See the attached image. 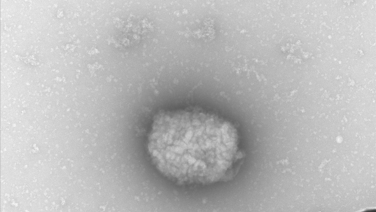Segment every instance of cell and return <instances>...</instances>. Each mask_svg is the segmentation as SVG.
<instances>
[{
	"label": "cell",
	"mask_w": 376,
	"mask_h": 212,
	"mask_svg": "<svg viewBox=\"0 0 376 212\" xmlns=\"http://www.w3.org/2000/svg\"><path fill=\"white\" fill-rule=\"evenodd\" d=\"M239 139L230 122L196 108L165 110L154 117L147 140L159 172L178 185H208L237 172Z\"/></svg>",
	"instance_id": "6da1fadb"
}]
</instances>
